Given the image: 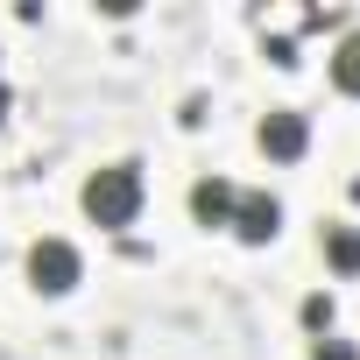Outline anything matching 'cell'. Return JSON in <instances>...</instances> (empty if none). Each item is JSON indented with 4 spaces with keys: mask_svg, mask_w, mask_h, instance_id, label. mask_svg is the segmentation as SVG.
I'll return each instance as SVG.
<instances>
[{
    "mask_svg": "<svg viewBox=\"0 0 360 360\" xmlns=\"http://www.w3.org/2000/svg\"><path fill=\"white\" fill-rule=\"evenodd\" d=\"M255 141H262V155H269V162H297V155L311 148V120H304L297 106H269V113H262V127H255Z\"/></svg>",
    "mask_w": 360,
    "mask_h": 360,
    "instance_id": "cell-3",
    "label": "cell"
},
{
    "mask_svg": "<svg viewBox=\"0 0 360 360\" xmlns=\"http://www.w3.org/2000/svg\"><path fill=\"white\" fill-rule=\"evenodd\" d=\"M0 120H8V85H0Z\"/></svg>",
    "mask_w": 360,
    "mask_h": 360,
    "instance_id": "cell-11",
    "label": "cell"
},
{
    "mask_svg": "<svg viewBox=\"0 0 360 360\" xmlns=\"http://www.w3.org/2000/svg\"><path fill=\"white\" fill-rule=\"evenodd\" d=\"M332 85L360 99V29H353V36H346V43L332 50Z\"/></svg>",
    "mask_w": 360,
    "mask_h": 360,
    "instance_id": "cell-7",
    "label": "cell"
},
{
    "mask_svg": "<svg viewBox=\"0 0 360 360\" xmlns=\"http://www.w3.org/2000/svg\"><path fill=\"white\" fill-rule=\"evenodd\" d=\"M233 233H240L248 248H269V240L283 233V205H276V191H240V205H233Z\"/></svg>",
    "mask_w": 360,
    "mask_h": 360,
    "instance_id": "cell-4",
    "label": "cell"
},
{
    "mask_svg": "<svg viewBox=\"0 0 360 360\" xmlns=\"http://www.w3.org/2000/svg\"><path fill=\"white\" fill-rule=\"evenodd\" d=\"M233 205H240V191L226 184V176H198L191 184V219L198 226H233Z\"/></svg>",
    "mask_w": 360,
    "mask_h": 360,
    "instance_id": "cell-5",
    "label": "cell"
},
{
    "mask_svg": "<svg viewBox=\"0 0 360 360\" xmlns=\"http://www.w3.org/2000/svg\"><path fill=\"white\" fill-rule=\"evenodd\" d=\"M78 276H85V262H78V248L71 240H36L29 248V283H36V297H64V290H78Z\"/></svg>",
    "mask_w": 360,
    "mask_h": 360,
    "instance_id": "cell-2",
    "label": "cell"
},
{
    "mask_svg": "<svg viewBox=\"0 0 360 360\" xmlns=\"http://www.w3.org/2000/svg\"><path fill=\"white\" fill-rule=\"evenodd\" d=\"M311 360H360V346H353V339H332V332H325V339H311Z\"/></svg>",
    "mask_w": 360,
    "mask_h": 360,
    "instance_id": "cell-9",
    "label": "cell"
},
{
    "mask_svg": "<svg viewBox=\"0 0 360 360\" xmlns=\"http://www.w3.org/2000/svg\"><path fill=\"white\" fill-rule=\"evenodd\" d=\"M325 269L360 276V226H325Z\"/></svg>",
    "mask_w": 360,
    "mask_h": 360,
    "instance_id": "cell-6",
    "label": "cell"
},
{
    "mask_svg": "<svg viewBox=\"0 0 360 360\" xmlns=\"http://www.w3.org/2000/svg\"><path fill=\"white\" fill-rule=\"evenodd\" d=\"M269 64H283V71H290V64H297V43H290V36H269Z\"/></svg>",
    "mask_w": 360,
    "mask_h": 360,
    "instance_id": "cell-10",
    "label": "cell"
},
{
    "mask_svg": "<svg viewBox=\"0 0 360 360\" xmlns=\"http://www.w3.org/2000/svg\"><path fill=\"white\" fill-rule=\"evenodd\" d=\"M78 205H85L92 226H134V212H141V162H106V169H92L85 191H78Z\"/></svg>",
    "mask_w": 360,
    "mask_h": 360,
    "instance_id": "cell-1",
    "label": "cell"
},
{
    "mask_svg": "<svg viewBox=\"0 0 360 360\" xmlns=\"http://www.w3.org/2000/svg\"><path fill=\"white\" fill-rule=\"evenodd\" d=\"M304 325H311L318 339L332 332V297H325V290H318V297H304Z\"/></svg>",
    "mask_w": 360,
    "mask_h": 360,
    "instance_id": "cell-8",
    "label": "cell"
}]
</instances>
